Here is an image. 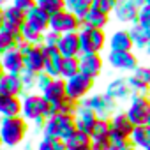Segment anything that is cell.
Here are the masks:
<instances>
[{"label":"cell","mask_w":150,"mask_h":150,"mask_svg":"<svg viewBox=\"0 0 150 150\" xmlns=\"http://www.w3.org/2000/svg\"><path fill=\"white\" fill-rule=\"evenodd\" d=\"M111 99H115L117 103L118 101H127L132 97V90H131V85H129V78L125 76H118V78H113L108 85H106V90H104Z\"/></svg>","instance_id":"cell-14"},{"label":"cell","mask_w":150,"mask_h":150,"mask_svg":"<svg viewBox=\"0 0 150 150\" xmlns=\"http://www.w3.org/2000/svg\"><path fill=\"white\" fill-rule=\"evenodd\" d=\"M0 96H25V85L21 80V74H11L6 72L0 78Z\"/></svg>","instance_id":"cell-13"},{"label":"cell","mask_w":150,"mask_h":150,"mask_svg":"<svg viewBox=\"0 0 150 150\" xmlns=\"http://www.w3.org/2000/svg\"><path fill=\"white\" fill-rule=\"evenodd\" d=\"M90 150H111L110 139H104V141H92Z\"/></svg>","instance_id":"cell-43"},{"label":"cell","mask_w":150,"mask_h":150,"mask_svg":"<svg viewBox=\"0 0 150 150\" xmlns=\"http://www.w3.org/2000/svg\"><path fill=\"white\" fill-rule=\"evenodd\" d=\"M104 69V58L101 53H88V55H80V71L85 76L97 80Z\"/></svg>","instance_id":"cell-11"},{"label":"cell","mask_w":150,"mask_h":150,"mask_svg":"<svg viewBox=\"0 0 150 150\" xmlns=\"http://www.w3.org/2000/svg\"><path fill=\"white\" fill-rule=\"evenodd\" d=\"M21 117V97L0 96V118Z\"/></svg>","instance_id":"cell-23"},{"label":"cell","mask_w":150,"mask_h":150,"mask_svg":"<svg viewBox=\"0 0 150 150\" xmlns=\"http://www.w3.org/2000/svg\"><path fill=\"white\" fill-rule=\"evenodd\" d=\"M148 125H150V117H148Z\"/></svg>","instance_id":"cell-52"},{"label":"cell","mask_w":150,"mask_h":150,"mask_svg":"<svg viewBox=\"0 0 150 150\" xmlns=\"http://www.w3.org/2000/svg\"><path fill=\"white\" fill-rule=\"evenodd\" d=\"M129 34H131V39H132V44H134V50H146L148 44H150V28L141 25L139 21L129 25Z\"/></svg>","instance_id":"cell-22"},{"label":"cell","mask_w":150,"mask_h":150,"mask_svg":"<svg viewBox=\"0 0 150 150\" xmlns=\"http://www.w3.org/2000/svg\"><path fill=\"white\" fill-rule=\"evenodd\" d=\"M51 80H53V78H51V76H48L46 72H41L39 76H37V92L41 94V92L50 85V81H51Z\"/></svg>","instance_id":"cell-41"},{"label":"cell","mask_w":150,"mask_h":150,"mask_svg":"<svg viewBox=\"0 0 150 150\" xmlns=\"http://www.w3.org/2000/svg\"><path fill=\"white\" fill-rule=\"evenodd\" d=\"M35 150H55V139L41 138V139H39V143L35 145Z\"/></svg>","instance_id":"cell-42"},{"label":"cell","mask_w":150,"mask_h":150,"mask_svg":"<svg viewBox=\"0 0 150 150\" xmlns=\"http://www.w3.org/2000/svg\"><path fill=\"white\" fill-rule=\"evenodd\" d=\"M4 148V145H2V138H0V150H2Z\"/></svg>","instance_id":"cell-51"},{"label":"cell","mask_w":150,"mask_h":150,"mask_svg":"<svg viewBox=\"0 0 150 150\" xmlns=\"http://www.w3.org/2000/svg\"><path fill=\"white\" fill-rule=\"evenodd\" d=\"M127 78H129V85H131L132 94H139V96H148L150 94V85H146L145 81L136 78L134 74H129Z\"/></svg>","instance_id":"cell-34"},{"label":"cell","mask_w":150,"mask_h":150,"mask_svg":"<svg viewBox=\"0 0 150 150\" xmlns=\"http://www.w3.org/2000/svg\"><path fill=\"white\" fill-rule=\"evenodd\" d=\"M145 51H146V57H148V58H150V44H148V48H146V50H145Z\"/></svg>","instance_id":"cell-48"},{"label":"cell","mask_w":150,"mask_h":150,"mask_svg":"<svg viewBox=\"0 0 150 150\" xmlns=\"http://www.w3.org/2000/svg\"><path fill=\"white\" fill-rule=\"evenodd\" d=\"M50 21H51V16L39 6H35L34 9L27 13V25L41 34H46L50 30Z\"/></svg>","instance_id":"cell-20"},{"label":"cell","mask_w":150,"mask_h":150,"mask_svg":"<svg viewBox=\"0 0 150 150\" xmlns=\"http://www.w3.org/2000/svg\"><path fill=\"white\" fill-rule=\"evenodd\" d=\"M13 4V0H0V7H7Z\"/></svg>","instance_id":"cell-46"},{"label":"cell","mask_w":150,"mask_h":150,"mask_svg":"<svg viewBox=\"0 0 150 150\" xmlns=\"http://www.w3.org/2000/svg\"><path fill=\"white\" fill-rule=\"evenodd\" d=\"M81 23H83V27H92V28L104 30L108 27V23H110V16L108 14H103V13H99L96 9H90L87 13V16L81 20Z\"/></svg>","instance_id":"cell-26"},{"label":"cell","mask_w":150,"mask_h":150,"mask_svg":"<svg viewBox=\"0 0 150 150\" xmlns=\"http://www.w3.org/2000/svg\"><path fill=\"white\" fill-rule=\"evenodd\" d=\"M106 62L115 71H122V72H129V74H132L139 67V60L134 51H108Z\"/></svg>","instance_id":"cell-9"},{"label":"cell","mask_w":150,"mask_h":150,"mask_svg":"<svg viewBox=\"0 0 150 150\" xmlns=\"http://www.w3.org/2000/svg\"><path fill=\"white\" fill-rule=\"evenodd\" d=\"M129 141H131V146H134L136 150H146L150 146V125L148 124L136 125Z\"/></svg>","instance_id":"cell-25"},{"label":"cell","mask_w":150,"mask_h":150,"mask_svg":"<svg viewBox=\"0 0 150 150\" xmlns=\"http://www.w3.org/2000/svg\"><path fill=\"white\" fill-rule=\"evenodd\" d=\"M16 48H18V50L23 53V57H27V55L30 53V50L34 48V44H30V42H27L25 39H21V41L18 42V46H16Z\"/></svg>","instance_id":"cell-44"},{"label":"cell","mask_w":150,"mask_h":150,"mask_svg":"<svg viewBox=\"0 0 150 150\" xmlns=\"http://www.w3.org/2000/svg\"><path fill=\"white\" fill-rule=\"evenodd\" d=\"M122 150H136V148H134V146H131V145H129V146H125V148H122Z\"/></svg>","instance_id":"cell-49"},{"label":"cell","mask_w":150,"mask_h":150,"mask_svg":"<svg viewBox=\"0 0 150 150\" xmlns=\"http://www.w3.org/2000/svg\"><path fill=\"white\" fill-rule=\"evenodd\" d=\"M4 74H6V71H4V65H2V62H0V78H2Z\"/></svg>","instance_id":"cell-47"},{"label":"cell","mask_w":150,"mask_h":150,"mask_svg":"<svg viewBox=\"0 0 150 150\" xmlns=\"http://www.w3.org/2000/svg\"><path fill=\"white\" fill-rule=\"evenodd\" d=\"M58 51L62 53L64 58H72V57H80L81 55V44H80V34L78 32H71L60 35L58 41Z\"/></svg>","instance_id":"cell-15"},{"label":"cell","mask_w":150,"mask_h":150,"mask_svg":"<svg viewBox=\"0 0 150 150\" xmlns=\"http://www.w3.org/2000/svg\"><path fill=\"white\" fill-rule=\"evenodd\" d=\"M94 83L96 80L85 76L83 72L76 74L69 80H65V88H67V97L76 101V103H83L94 90Z\"/></svg>","instance_id":"cell-5"},{"label":"cell","mask_w":150,"mask_h":150,"mask_svg":"<svg viewBox=\"0 0 150 150\" xmlns=\"http://www.w3.org/2000/svg\"><path fill=\"white\" fill-rule=\"evenodd\" d=\"M37 76L39 74H35L32 71H27V69L21 72V80H23V85H25V94L37 90Z\"/></svg>","instance_id":"cell-36"},{"label":"cell","mask_w":150,"mask_h":150,"mask_svg":"<svg viewBox=\"0 0 150 150\" xmlns=\"http://www.w3.org/2000/svg\"><path fill=\"white\" fill-rule=\"evenodd\" d=\"M80 34V44H81V55L88 53H101L108 46V35L101 28L92 27H81Z\"/></svg>","instance_id":"cell-4"},{"label":"cell","mask_w":150,"mask_h":150,"mask_svg":"<svg viewBox=\"0 0 150 150\" xmlns=\"http://www.w3.org/2000/svg\"><path fill=\"white\" fill-rule=\"evenodd\" d=\"M20 41H21V35H14L7 30H0V57L11 51L13 48H16Z\"/></svg>","instance_id":"cell-29"},{"label":"cell","mask_w":150,"mask_h":150,"mask_svg":"<svg viewBox=\"0 0 150 150\" xmlns=\"http://www.w3.org/2000/svg\"><path fill=\"white\" fill-rule=\"evenodd\" d=\"M37 6L41 9H44L50 16L60 13V11H65V0H37Z\"/></svg>","instance_id":"cell-33"},{"label":"cell","mask_w":150,"mask_h":150,"mask_svg":"<svg viewBox=\"0 0 150 150\" xmlns=\"http://www.w3.org/2000/svg\"><path fill=\"white\" fill-rule=\"evenodd\" d=\"M69 150H90L92 146V138L90 134H85L81 131H76L67 141H65Z\"/></svg>","instance_id":"cell-27"},{"label":"cell","mask_w":150,"mask_h":150,"mask_svg":"<svg viewBox=\"0 0 150 150\" xmlns=\"http://www.w3.org/2000/svg\"><path fill=\"white\" fill-rule=\"evenodd\" d=\"M74 120H76V129L78 131H81L85 134H92V131H94L99 117L90 108H87L83 103H80L78 111H76V115H74Z\"/></svg>","instance_id":"cell-16"},{"label":"cell","mask_w":150,"mask_h":150,"mask_svg":"<svg viewBox=\"0 0 150 150\" xmlns=\"http://www.w3.org/2000/svg\"><path fill=\"white\" fill-rule=\"evenodd\" d=\"M78 106H80V103L65 97L60 104H57V110H58V113H64V115H76Z\"/></svg>","instance_id":"cell-37"},{"label":"cell","mask_w":150,"mask_h":150,"mask_svg":"<svg viewBox=\"0 0 150 150\" xmlns=\"http://www.w3.org/2000/svg\"><path fill=\"white\" fill-rule=\"evenodd\" d=\"M143 6H150V0H143Z\"/></svg>","instance_id":"cell-50"},{"label":"cell","mask_w":150,"mask_h":150,"mask_svg":"<svg viewBox=\"0 0 150 150\" xmlns=\"http://www.w3.org/2000/svg\"><path fill=\"white\" fill-rule=\"evenodd\" d=\"M80 57H72V58H64V64H62V71H60V78L64 80H69L72 76L80 74Z\"/></svg>","instance_id":"cell-30"},{"label":"cell","mask_w":150,"mask_h":150,"mask_svg":"<svg viewBox=\"0 0 150 150\" xmlns=\"http://www.w3.org/2000/svg\"><path fill=\"white\" fill-rule=\"evenodd\" d=\"M64 57L58 51V48H50L44 46V72L51 78H60Z\"/></svg>","instance_id":"cell-17"},{"label":"cell","mask_w":150,"mask_h":150,"mask_svg":"<svg viewBox=\"0 0 150 150\" xmlns=\"http://www.w3.org/2000/svg\"><path fill=\"white\" fill-rule=\"evenodd\" d=\"M94 0H65V7L67 11L74 13L80 20H83L87 16V13L92 9Z\"/></svg>","instance_id":"cell-28"},{"label":"cell","mask_w":150,"mask_h":150,"mask_svg":"<svg viewBox=\"0 0 150 150\" xmlns=\"http://www.w3.org/2000/svg\"><path fill=\"white\" fill-rule=\"evenodd\" d=\"M13 6H16L18 9L28 13L30 9H34L37 6V0H13Z\"/></svg>","instance_id":"cell-39"},{"label":"cell","mask_w":150,"mask_h":150,"mask_svg":"<svg viewBox=\"0 0 150 150\" xmlns=\"http://www.w3.org/2000/svg\"><path fill=\"white\" fill-rule=\"evenodd\" d=\"M81 27H83L81 20L74 14V13L67 11V9H65V11H60V13H57V14H53V16H51V21H50V30H55V32H58L60 35L71 34V32H80Z\"/></svg>","instance_id":"cell-8"},{"label":"cell","mask_w":150,"mask_h":150,"mask_svg":"<svg viewBox=\"0 0 150 150\" xmlns=\"http://www.w3.org/2000/svg\"><path fill=\"white\" fill-rule=\"evenodd\" d=\"M76 120L74 115H64V113H57L53 117H50L44 125H42V138H50L55 141H67L74 132H76Z\"/></svg>","instance_id":"cell-3"},{"label":"cell","mask_w":150,"mask_h":150,"mask_svg":"<svg viewBox=\"0 0 150 150\" xmlns=\"http://www.w3.org/2000/svg\"><path fill=\"white\" fill-rule=\"evenodd\" d=\"M83 104L87 108H90L99 118H111L115 113H117V101L111 99L106 92L103 94H90Z\"/></svg>","instance_id":"cell-7"},{"label":"cell","mask_w":150,"mask_h":150,"mask_svg":"<svg viewBox=\"0 0 150 150\" xmlns=\"http://www.w3.org/2000/svg\"><path fill=\"white\" fill-rule=\"evenodd\" d=\"M58 41H60V34L55 32V30H48V32L44 34V44H42V46L57 48V46H58Z\"/></svg>","instance_id":"cell-38"},{"label":"cell","mask_w":150,"mask_h":150,"mask_svg":"<svg viewBox=\"0 0 150 150\" xmlns=\"http://www.w3.org/2000/svg\"><path fill=\"white\" fill-rule=\"evenodd\" d=\"M57 113H58L57 106L50 104V103L42 97V94L28 92V94H25V96L21 97V117H23L28 124L32 122L37 131H42L44 122H46L50 117L57 115Z\"/></svg>","instance_id":"cell-1"},{"label":"cell","mask_w":150,"mask_h":150,"mask_svg":"<svg viewBox=\"0 0 150 150\" xmlns=\"http://www.w3.org/2000/svg\"><path fill=\"white\" fill-rule=\"evenodd\" d=\"M30 124L23 117L0 118V138L4 148H18L27 143Z\"/></svg>","instance_id":"cell-2"},{"label":"cell","mask_w":150,"mask_h":150,"mask_svg":"<svg viewBox=\"0 0 150 150\" xmlns=\"http://www.w3.org/2000/svg\"><path fill=\"white\" fill-rule=\"evenodd\" d=\"M6 25V13H4V7H0V30L4 28Z\"/></svg>","instance_id":"cell-45"},{"label":"cell","mask_w":150,"mask_h":150,"mask_svg":"<svg viewBox=\"0 0 150 150\" xmlns=\"http://www.w3.org/2000/svg\"><path fill=\"white\" fill-rule=\"evenodd\" d=\"M41 94H42V97H44L50 104H53V106L60 104V103L67 97L65 80H64V78H53V80L50 81V85H48Z\"/></svg>","instance_id":"cell-18"},{"label":"cell","mask_w":150,"mask_h":150,"mask_svg":"<svg viewBox=\"0 0 150 150\" xmlns=\"http://www.w3.org/2000/svg\"><path fill=\"white\" fill-rule=\"evenodd\" d=\"M146 150H150V146H148V148H146Z\"/></svg>","instance_id":"cell-53"},{"label":"cell","mask_w":150,"mask_h":150,"mask_svg":"<svg viewBox=\"0 0 150 150\" xmlns=\"http://www.w3.org/2000/svg\"><path fill=\"white\" fill-rule=\"evenodd\" d=\"M110 127H111L110 136L131 139V134H132V131H134L136 125L129 120V117L125 115V111H117V113L110 118Z\"/></svg>","instance_id":"cell-12"},{"label":"cell","mask_w":150,"mask_h":150,"mask_svg":"<svg viewBox=\"0 0 150 150\" xmlns=\"http://www.w3.org/2000/svg\"><path fill=\"white\" fill-rule=\"evenodd\" d=\"M0 62H2V65H4V71L11 72V74H21L27 69L25 67V57H23V53L18 48H13L11 51L2 55L0 57Z\"/></svg>","instance_id":"cell-19"},{"label":"cell","mask_w":150,"mask_h":150,"mask_svg":"<svg viewBox=\"0 0 150 150\" xmlns=\"http://www.w3.org/2000/svg\"><path fill=\"white\" fill-rule=\"evenodd\" d=\"M110 132H111L110 118H99L90 138H92V141H104V139H110Z\"/></svg>","instance_id":"cell-31"},{"label":"cell","mask_w":150,"mask_h":150,"mask_svg":"<svg viewBox=\"0 0 150 150\" xmlns=\"http://www.w3.org/2000/svg\"><path fill=\"white\" fill-rule=\"evenodd\" d=\"M117 2L118 0H94V4H92V9L103 13V14H113L115 7H117Z\"/></svg>","instance_id":"cell-35"},{"label":"cell","mask_w":150,"mask_h":150,"mask_svg":"<svg viewBox=\"0 0 150 150\" xmlns=\"http://www.w3.org/2000/svg\"><path fill=\"white\" fill-rule=\"evenodd\" d=\"M25 67L35 74L44 72V46H34L30 50V53L25 57Z\"/></svg>","instance_id":"cell-24"},{"label":"cell","mask_w":150,"mask_h":150,"mask_svg":"<svg viewBox=\"0 0 150 150\" xmlns=\"http://www.w3.org/2000/svg\"><path fill=\"white\" fill-rule=\"evenodd\" d=\"M141 6L138 4V0H118L117 7L113 11V16L117 21L120 23H136L138 21V14H139Z\"/></svg>","instance_id":"cell-10"},{"label":"cell","mask_w":150,"mask_h":150,"mask_svg":"<svg viewBox=\"0 0 150 150\" xmlns=\"http://www.w3.org/2000/svg\"><path fill=\"white\" fill-rule=\"evenodd\" d=\"M108 48H110V51H132L134 44H132L129 30L127 28L115 30L108 37Z\"/></svg>","instance_id":"cell-21"},{"label":"cell","mask_w":150,"mask_h":150,"mask_svg":"<svg viewBox=\"0 0 150 150\" xmlns=\"http://www.w3.org/2000/svg\"><path fill=\"white\" fill-rule=\"evenodd\" d=\"M138 21L145 27L150 28V6H143L139 9V14H138Z\"/></svg>","instance_id":"cell-40"},{"label":"cell","mask_w":150,"mask_h":150,"mask_svg":"<svg viewBox=\"0 0 150 150\" xmlns=\"http://www.w3.org/2000/svg\"><path fill=\"white\" fill-rule=\"evenodd\" d=\"M125 115L129 117V120L134 125L148 124V117H150V96L132 94V97L129 99V104L125 108Z\"/></svg>","instance_id":"cell-6"},{"label":"cell","mask_w":150,"mask_h":150,"mask_svg":"<svg viewBox=\"0 0 150 150\" xmlns=\"http://www.w3.org/2000/svg\"><path fill=\"white\" fill-rule=\"evenodd\" d=\"M21 39H25L27 42H30V44H34V46H42V44H44V34L34 30V28L28 27L27 23H25L23 28H21Z\"/></svg>","instance_id":"cell-32"}]
</instances>
